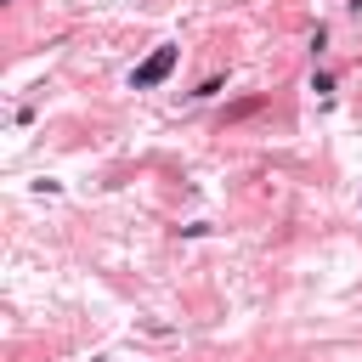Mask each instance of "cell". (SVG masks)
<instances>
[{
    "label": "cell",
    "mask_w": 362,
    "mask_h": 362,
    "mask_svg": "<svg viewBox=\"0 0 362 362\" xmlns=\"http://www.w3.org/2000/svg\"><path fill=\"white\" fill-rule=\"evenodd\" d=\"M175 57H181L175 45H159V52H153L142 68L130 74V85H136V90H153V85H164V79H170V68H175Z\"/></svg>",
    "instance_id": "obj_1"
}]
</instances>
